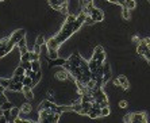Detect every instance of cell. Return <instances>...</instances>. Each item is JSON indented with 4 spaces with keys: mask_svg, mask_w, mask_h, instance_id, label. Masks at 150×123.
Segmentation results:
<instances>
[{
    "mask_svg": "<svg viewBox=\"0 0 150 123\" xmlns=\"http://www.w3.org/2000/svg\"><path fill=\"white\" fill-rule=\"evenodd\" d=\"M31 69L35 72H39L41 70V60L31 61Z\"/></svg>",
    "mask_w": 150,
    "mask_h": 123,
    "instance_id": "cell-18",
    "label": "cell"
},
{
    "mask_svg": "<svg viewBox=\"0 0 150 123\" xmlns=\"http://www.w3.org/2000/svg\"><path fill=\"white\" fill-rule=\"evenodd\" d=\"M122 15H123V18H124V19H130V10H129V8H126V7H123L122 8Z\"/></svg>",
    "mask_w": 150,
    "mask_h": 123,
    "instance_id": "cell-24",
    "label": "cell"
},
{
    "mask_svg": "<svg viewBox=\"0 0 150 123\" xmlns=\"http://www.w3.org/2000/svg\"><path fill=\"white\" fill-rule=\"evenodd\" d=\"M127 104H129V103H127L126 100H120V103H119V107H120V108H126Z\"/></svg>",
    "mask_w": 150,
    "mask_h": 123,
    "instance_id": "cell-35",
    "label": "cell"
},
{
    "mask_svg": "<svg viewBox=\"0 0 150 123\" xmlns=\"http://www.w3.org/2000/svg\"><path fill=\"white\" fill-rule=\"evenodd\" d=\"M48 58L49 60H55V58H58V49H49Z\"/></svg>",
    "mask_w": 150,
    "mask_h": 123,
    "instance_id": "cell-15",
    "label": "cell"
},
{
    "mask_svg": "<svg viewBox=\"0 0 150 123\" xmlns=\"http://www.w3.org/2000/svg\"><path fill=\"white\" fill-rule=\"evenodd\" d=\"M147 61H150V58H149V60H147Z\"/></svg>",
    "mask_w": 150,
    "mask_h": 123,
    "instance_id": "cell-43",
    "label": "cell"
},
{
    "mask_svg": "<svg viewBox=\"0 0 150 123\" xmlns=\"http://www.w3.org/2000/svg\"><path fill=\"white\" fill-rule=\"evenodd\" d=\"M0 1H4V0H0Z\"/></svg>",
    "mask_w": 150,
    "mask_h": 123,
    "instance_id": "cell-42",
    "label": "cell"
},
{
    "mask_svg": "<svg viewBox=\"0 0 150 123\" xmlns=\"http://www.w3.org/2000/svg\"><path fill=\"white\" fill-rule=\"evenodd\" d=\"M95 19L92 18L91 15H87V18H85V24H95Z\"/></svg>",
    "mask_w": 150,
    "mask_h": 123,
    "instance_id": "cell-29",
    "label": "cell"
},
{
    "mask_svg": "<svg viewBox=\"0 0 150 123\" xmlns=\"http://www.w3.org/2000/svg\"><path fill=\"white\" fill-rule=\"evenodd\" d=\"M107 1H110L112 4H118V0H107Z\"/></svg>",
    "mask_w": 150,
    "mask_h": 123,
    "instance_id": "cell-41",
    "label": "cell"
},
{
    "mask_svg": "<svg viewBox=\"0 0 150 123\" xmlns=\"http://www.w3.org/2000/svg\"><path fill=\"white\" fill-rule=\"evenodd\" d=\"M8 41H10V37H7V38H3V39L0 41V49L3 48V46H4V45H6V44H7Z\"/></svg>",
    "mask_w": 150,
    "mask_h": 123,
    "instance_id": "cell-34",
    "label": "cell"
},
{
    "mask_svg": "<svg viewBox=\"0 0 150 123\" xmlns=\"http://www.w3.org/2000/svg\"><path fill=\"white\" fill-rule=\"evenodd\" d=\"M24 70H26V69H24L23 66H18L15 69V72H14V76H22V75H24Z\"/></svg>",
    "mask_w": 150,
    "mask_h": 123,
    "instance_id": "cell-23",
    "label": "cell"
},
{
    "mask_svg": "<svg viewBox=\"0 0 150 123\" xmlns=\"http://www.w3.org/2000/svg\"><path fill=\"white\" fill-rule=\"evenodd\" d=\"M149 1H150V0H149Z\"/></svg>",
    "mask_w": 150,
    "mask_h": 123,
    "instance_id": "cell-44",
    "label": "cell"
},
{
    "mask_svg": "<svg viewBox=\"0 0 150 123\" xmlns=\"http://www.w3.org/2000/svg\"><path fill=\"white\" fill-rule=\"evenodd\" d=\"M114 85H115V87H119V85H120V83H119V80H118V79H115V80H114Z\"/></svg>",
    "mask_w": 150,
    "mask_h": 123,
    "instance_id": "cell-39",
    "label": "cell"
},
{
    "mask_svg": "<svg viewBox=\"0 0 150 123\" xmlns=\"http://www.w3.org/2000/svg\"><path fill=\"white\" fill-rule=\"evenodd\" d=\"M24 37H26V30H23V28H19V30H16V31H14L10 35V39L14 42V44H19L20 39H23Z\"/></svg>",
    "mask_w": 150,
    "mask_h": 123,
    "instance_id": "cell-2",
    "label": "cell"
},
{
    "mask_svg": "<svg viewBox=\"0 0 150 123\" xmlns=\"http://www.w3.org/2000/svg\"><path fill=\"white\" fill-rule=\"evenodd\" d=\"M88 116L91 118V119H96V118H100L102 116V114H100V108L97 107H93L92 106V108L88 111Z\"/></svg>",
    "mask_w": 150,
    "mask_h": 123,
    "instance_id": "cell-9",
    "label": "cell"
},
{
    "mask_svg": "<svg viewBox=\"0 0 150 123\" xmlns=\"http://www.w3.org/2000/svg\"><path fill=\"white\" fill-rule=\"evenodd\" d=\"M24 93V97L27 100H30L31 102L32 99H34V95H32V91H31V87H23V91H22Z\"/></svg>",
    "mask_w": 150,
    "mask_h": 123,
    "instance_id": "cell-12",
    "label": "cell"
},
{
    "mask_svg": "<svg viewBox=\"0 0 150 123\" xmlns=\"http://www.w3.org/2000/svg\"><path fill=\"white\" fill-rule=\"evenodd\" d=\"M53 103H54V102H51V100H49V99H45L44 102L38 106V111H39V110H44V108H51Z\"/></svg>",
    "mask_w": 150,
    "mask_h": 123,
    "instance_id": "cell-14",
    "label": "cell"
},
{
    "mask_svg": "<svg viewBox=\"0 0 150 123\" xmlns=\"http://www.w3.org/2000/svg\"><path fill=\"white\" fill-rule=\"evenodd\" d=\"M51 112H53V110L51 108H44V110H39V122H44L46 123V120H48V116L50 115Z\"/></svg>",
    "mask_w": 150,
    "mask_h": 123,
    "instance_id": "cell-8",
    "label": "cell"
},
{
    "mask_svg": "<svg viewBox=\"0 0 150 123\" xmlns=\"http://www.w3.org/2000/svg\"><path fill=\"white\" fill-rule=\"evenodd\" d=\"M118 80H119V83H120V87H122L123 89H129V87H130V85H129V81H127L126 76H123V75L119 76Z\"/></svg>",
    "mask_w": 150,
    "mask_h": 123,
    "instance_id": "cell-13",
    "label": "cell"
},
{
    "mask_svg": "<svg viewBox=\"0 0 150 123\" xmlns=\"http://www.w3.org/2000/svg\"><path fill=\"white\" fill-rule=\"evenodd\" d=\"M32 107L30 103H24L22 104V107H20V112H23V114H28V112H31Z\"/></svg>",
    "mask_w": 150,
    "mask_h": 123,
    "instance_id": "cell-16",
    "label": "cell"
},
{
    "mask_svg": "<svg viewBox=\"0 0 150 123\" xmlns=\"http://www.w3.org/2000/svg\"><path fill=\"white\" fill-rule=\"evenodd\" d=\"M110 112H111V110H110L108 106H107V107L100 108V114H102V116H108V115H110Z\"/></svg>",
    "mask_w": 150,
    "mask_h": 123,
    "instance_id": "cell-25",
    "label": "cell"
},
{
    "mask_svg": "<svg viewBox=\"0 0 150 123\" xmlns=\"http://www.w3.org/2000/svg\"><path fill=\"white\" fill-rule=\"evenodd\" d=\"M19 112H20V108H18V107H12V108H11V118H12V122H14V119H15L16 116H19Z\"/></svg>",
    "mask_w": 150,
    "mask_h": 123,
    "instance_id": "cell-19",
    "label": "cell"
},
{
    "mask_svg": "<svg viewBox=\"0 0 150 123\" xmlns=\"http://www.w3.org/2000/svg\"><path fill=\"white\" fill-rule=\"evenodd\" d=\"M23 83L22 81H11L10 87H8V91L11 92H22L23 91Z\"/></svg>",
    "mask_w": 150,
    "mask_h": 123,
    "instance_id": "cell-6",
    "label": "cell"
},
{
    "mask_svg": "<svg viewBox=\"0 0 150 123\" xmlns=\"http://www.w3.org/2000/svg\"><path fill=\"white\" fill-rule=\"evenodd\" d=\"M6 122H8L7 118H6L4 115H0V123H6Z\"/></svg>",
    "mask_w": 150,
    "mask_h": 123,
    "instance_id": "cell-36",
    "label": "cell"
},
{
    "mask_svg": "<svg viewBox=\"0 0 150 123\" xmlns=\"http://www.w3.org/2000/svg\"><path fill=\"white\" fill-rule=\"evenodd\" d=\"M14 48H16V44H14L11 39L8 41L7 44L4 45L3 48L0 49V58H3L4 56H7V54H10V53L12 52V49Z\"/></svg>",
    "mask_w": 150,
    "mask_h": 123,
    "instance_id": "cell-3",
    "label": "cell"
},
{
    "mask_svg": "<svg viewBox=\"0 0 150 123\" xmlns=\"http://www.w3.org/2000/svg\"><path fill=\"white\" fill-rule=\"evenodd\" d=\"M16 48H19V54H24V53L28 52L27 49V44H26V38L19 41V44L16 45Z\"/></svg>",
    "mask_w": 150,
    "mask_h": 123,
    "instance_id": "cell-10",
    "label": "cell"
},
{
    "mask_svg": "<svg viewBox=\"0 0 150 123\" xmlns=\"http://www.w3.org/2000/svg\"><path fill=\"white\" fill-rule=\"evenodd\" d=\"M7 100H8L7 95H6V93H1V95H0V107H1V104H3L4 102H7Z\"/></svg>",
    "mask_w": 150,
    "mask_h": 123,
    "instance_id": "cell-31",
    "label": "cell"
},
{
    "mask_svg": "<svg viewBox=\"0 0 150 123\" xmlns=\"http://www.w3.org/2000/svg\"><path fill=\"white\" fill-rule=\"evenodd\" d=\"M92 0H80V6H81V8H85L88 6V4H91Z\"/></svg>",
    "mask_w": 150,
    "mask_h": 123,
    "instance_id": "cell-30",
    "label": "cell"
},
{
    "mask_svg": "<svg viewBox=\"0 0 150 123\" xmlns=\"http://www.w3.org/2000/svg\"><path fill=\"white\" fill-rule=\"evenodd\" d=\"M41 45H38V44H35L34 45V48H32V52H35V53H38V54H41Z\"/></svg>",
    "mask_w": 150,
    "mask_h": 123,
    "instance_id": "cell-32",
    "label": "cell"
},
{
    "mask_svg": "<svg viewBox=\"0 0 150 123\" xmlns=\"http://www.w3.org/2000/svg\"><path fill=\"white\" fill-rule=\"evenodd\" d=\"M48 3L53 10H55V11H61L62 4L68 3V0H48Z\"/></svg>",
    "mask_w": 150,
    "mask_h": 123,
    "instance_id": "cell-5",
    "label": "cell"
},
{
    "mask_svg": "<svg viewBox=\"0 0 150 123\" xmlns=\"http://www.w3.org/2000/svg\"><path fill=\"white\" fill-rule=\"evenodd\" d=\"M4 91H6V88H4L3 85H0V95H1V93H4Z\"/></svg>",
    "mask_w": 150,
    "mask_h": 123,
    "instance_id": "cell-40",
    "label": "cell"
},
{
    "mask_svg": "<svg viewBox=\"0 0 150 123\" xmlns=\"http://www.w3.org/2000/svg\"><path fill=\"white\" fill-rule=\"evenodd\" d=\"M35 44H38V45H45L46 42H45V38H44V35H38L37 37V41H35Z\"/></svg>",
    "mask_w": 150,
    "mask_h": 123,
    "instance_id": "cell-28",
    "label": "cell"
},
{
    "mask_svg": "<svg viewBox=\"0 0 150 123\" xmlns=\"http://www.w3.org/2000/svg\"><path fill=\"white\" fill-rule=\"evenodd\" d=\"M66 64V60L64 58H55V60H49V66H64Z\"/></svg>",
    "mask_w": 150,
    "mask_h": 123,
    "instance_id": "cell-11",
    "label": "cell"
},
{
    "mask_svg": "<svg viewBox=\"0 0 150 123\" xmlns=\"http://www.w3.org/2000/svg\"><path fill=\"white\" fill-rule=\"evenodd\" d=\"M126 3H127V0H118V4L119 6H122V7H124Z\"/></svg>",
    "mask_w": 150,
    "mask_h": 123,
    "instance_id": "cell-37",
    "label": "cell"
},
{
    "mask_svg": "<svg viewBox=\"0 0 150 123\" xmlns=\"http://www.w3.org/2000/svg\"><path fill=\"white\" fill-rule=\"evenodd\" d=\"M103 52H104L103 46H96V48H95V52H93V53H95V54H100V53H103Z\"/></svg>",
    "mask_w": 150,
    "mask_h": 123,
    "instance_id": "cell-33",
    "label": "cell"
},
{
    "mask_svg": "<svg viewBox=\"0 0 150 123\" xmlns=\"http://www.w3.org/2000/svg\"><path fill=\"white\" fill-rule=\"evenodd\" d=\"M42 79V73H41V70L39 72H37L35 73V76H34V77H32V84H34V87H35L37 84L39 83V80Z\"/></svg>",
    "mask_w": 150,
    "mask_h": 123,
    "instance_id": "cell-20",
    "label": "cell"
},
{
    "mask_svg": "<svg viewBox=\"0 0 150 123\" xmlns=\"http://www.w3.org/2000/svg\"><path fill=\"white\" fill-rule=\"evenodd\" d=\"M12 107H14V106H12V103L7 100V102H4V103L1 104V107H0V108H1V110H11Z\"/></svg>",
    "mask_w": 150,
    "mask_h": 123,
    "instance_id": "cell-26",
    "label": "cell"
},
{
    "mask_svg": "<svg viewBox=\"0 0 150 123\" xmlns=\"http://www.w3.org/2000/svg\"><path fill=\"white\" fill-rule=\"evenodd\" d=\"M81 61H83V57L80 56V53H73L66 60V64L68 65H72V66H80Z\"/></svg>",
    "mask_w": 150,
    "mask_h": 123,
    "instance_id": "cell-4",
    "label": "cell"
},
{
    "mask_svg": "<svg viewBox=\"0 0 150 123\" xmlns=\"http://www.w3.org/2000/svg\"><path fill=\"white\" fill-rule=\"evenodd\" d=\"M22 83H23L24 87H31V88L34 87V84H32V79L31 77H28V76H26V75H24V79H23Z\"/></svg>",
    "mask_w": 150,
    "mask_h": 123,
    "instance_id": "cell-17",
    "label": "cell"
},
{
    "mask_svg": "<svg viewBox=\"0 0 150 123\" xmlns=\"http://www.w3.org/2000/svg\"><path fill=\"white\" fill-rule=\"evenodd\" d=\"M142 41L149 46V49H150V38H145V39H142Z\"/></svg>",
    "mask_w": 150,
    "mask_h": 123,
    "instance_id": "cell-38",
    "label": "cell"
},
{
    "mask_svg": "<svg viewBox=\"0 0 150 123\" xmlns=\"http://www.w3.org/2000/svg\"><path fill=\"white\" fill-rule=\"evenodd\" d=\"M124 7L129 8V10H134V8L137 7V1H135V0H127V3Z\"/></svg>",
    "mask_w": 150,
    "mask_h": 123,
    "instance_id": "cell-21",
    "label": "cell"
},
{
    "mask_svg": "<svg viewBox=\"0 0 150 123\" xmlns=\"http://www.w3.org/2000/svg\"><path fill=\"white\" fill-rule=\"evenodd\" d=\"M68 77H69V72L64 68V69H58V70L55 72V79L58 80V81H65V80H68Z\"/></svg>",
    "mask_w": 150,
    "mask_h": 123,
    "instance_id": "cell-7",
    "label": "cell"
},
{
    "mask_svg": "<svg viewBox=\"0 0 150 123\" xmlns=\"http://www.w3.org/2000/svg\"><path fill=\"white\" fill-rule=\"evenodd\" d=\"M20 61H31V52L20 54Z\"/></svg>",
    "mask_w": 150,
    "mask_h": 123,
    "instance_id": "cell-22",
    "label": "cell"
},
{
    "mask_svg": "<svg viewBox=\"0 0 150 123\" xmlns=\"http://www.w3.org/2000/svg\"><path fill=\"white\" fill-rule=\"evenodd\" d=\"M124 122H131V123H146L147 122V115L145 112H133L124 116Z\"/></svg>",
    "mask_w": 150,
    "mask_h": 123,
    "instance_id": "cell-1",
    "label": "cell"
},
{
    "mask_svg": "<svg viewBox=\"0 0 150 123\" xmlns=\"http://www.w3.org/2000/svg\"><path fill=\"white\" fill-rule=\"evenodd\" d=\"M20 66H23L24 69H31V61H20Z\"/></svg>",
    "mask_w": 150,
    "mask_h": 123,
    "instance_id": "cell-27",
    "label": "cell"
}]
</instances>
